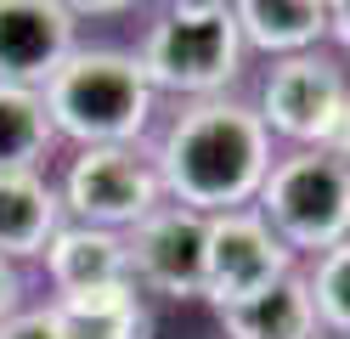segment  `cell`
<instances>
[{
	"instance_id": "cell-1",
	"label": "cell",
	"mask_w": 350,
	"mask_h": 339,
	"mask_svg": "<svg viewBox=\"0 0 350 339\" xmlns=\"http://www.w3.org/2000/svg\"><path fill=\"white\" fill-rule=\"evenodd\" d=\"M147 158L164 203H181L209 221V215L254 210L277 142L260 125L254 102L232 90V97H209V102H181V113L159 130Z\"/></svg>"
},
{
	"instance_id": "cell-2",
	"label": "cell",
	"mask_w": 350,
	"mask_h": 339,
	"mask_svg": "<svg viewBox=\"0 0 350 339\" xmlns=\"http://www.w3.org/2000/svg\"><path fill=\"white\" fill-rule=\"evenodd\" d=\"M40 102H46L57 142H74V153L142 147L159 113V97L147 90L136 51L124 45H74V57L46 79Z\"/></svg>"
},
{
	"instance_id": "cell-3",
	"label": "cell",
	"mask_w": 350,
	"mask_h": 339,
	"mask_svg": "<svg viewBox=\"0 0 350 339\" xmlns=\"http://www.w3.org/2000/svg\"><path fill=\"white\" fill-rule=\"evenodd\" d=\"M136 62L152 97H175V102L232 97L249 62L232 0H170V6H159L136 40Z\"/></svg>"
},
{
	"instance_id": "cell-4",
	"label": "cell",
	"mask_w": 350,
	"mask_h": 339,
	"mask_svg": "<svg viewBox=\"0 0 350 339\" xmlns=\"http://www.w3.org/2000/svg\"><path fill=\"white\" fill-rule=\"evenodd\" d=\"M254 215L294 260H317L350 238V164L327 158L322 147H277L260 181Z\"/></svg>"
},
{
	"instance_id": "cell-5",
	"label": "cell",
	"mask_w": 350,
	"mask_h": 339,
	"mask_svg": "<svg viewBox=\"0 0 350 339\" xmlns=\"http://www.w3.org/2000/svg\"><path fill=\"white\" fill-rule=\"evenodd\" d=\"M51 187H57V203H62V221L96 226V232H130L142 215H152L164 203L147 147L68 153V164H62V175Z\"/></svg>"
},
{
	"instance_id": "cell-6",
	"label": "cell",
	"mask_w": 350,
	"mask_h": 339,
	"mask_svg": "<svg viewBox=\"0 0 350 339\" xmlns=\"http://www.w3.org/2000/svg\"><path fill=\"white\" fill-rule=\"evenodd\" d=\"M345 102H350V68L334 51H305V57H282L266 68L254 113L271 130V142L322 147Z\"/></svg>"
},
{
	"instance_id": "cell-7",
	"label": "cell",
	"mask_w": 350,
	"mask_h": 339,
	"mask_svg": "<svg viewBox=\"0 0 350 339\" xmlns=\"http://www.w3.org/2000/svg\"><path fill=\"white\" fill-rule=\"evenodd\" d=\"M204 215L181 210V203H159L152 215H142L124 238V271L136 283L142 300H204Z\"/></svg>"
},
{
	"instance_id": "cell-8",
	"label": "cell",
	"mask_w": 350,
	"mask_h": 339,
	"mask_svg": "<svg viewBox=\"0 0 350 339\" xmlns=\"http://www.w3.org/2000/svg\"><path fill=\"white\" fill-rule=\"evenodd\" d=\"M288 271H299V260L271 238V226L254 210L209 215V226H204V305L209 311L254 300L271 283H282Z\"/></svg>"
},
{
	"instance_id": "cell-9",
	"label": "cell",
	"mask_w": 350,
	"mask_h": 339,
	"mask_svg": "<svg viewBox=\"0 0 350 339\" xmlns=\"http://www.w3.org/2000/svg\"><path fill=\"white\" fill-rule=\"evenodd\" d=\"M79 45L68 0H0V85L46 90Z\"/></svg>"
},
{
	"instance_id": "cell-10",
	"label": "cell",
	"mask_w": 350,
	"mask_h": 339,
	"mask_svg": "<svg viewBox=\"0 0 350 339\" xmlns=\"http://www.w3.org/2000/svg\"><path fill=\"white\" fill-rule=\"evenodd\" d=\"M40 260H46L51 300H85V294H102V288L130 283V271H124V238L119 232H96V226L62 221Z\"/></svg>"
},
{
	"instance_id": "cell-11",
	"label": "cell",
	"mask_w": 350,
	"mask_h": 339,
	"mask_svg": "<svg viewBox=\"0 0 350 339\" xmlns=\"http://www.w3.org/2000/svg\"><path fill=\"white\" fill-rule=\"evenodd\" d=\"M57 226H62V203L46 170H0V260L12 266L40 260Z\"/></svg>"
},
{
	"instance_id": "cell-12",
	"label": "cell",
	"mask_w": 350,
	"mask_h": 339,
	"mask_svg": "<svg viewBox=\"0 0 350 339\" xmlns=\"http://www.w3.org/2000/svg\"><path fill=\"white\" fill-rule=\"evenodd\" d=\"M232 17L243 51H260L271 62L322 51L327 40V0H232Z\"/></svg>"
},
{
	"instance_id": "cell-13",
	"label": "cell",
	"mask_w": 350,
	"mask_h": 339,
	"mask_svg": "<svg viewBox=\"0 0 350 339\" xmlns=\"http://www.w3.org/2000/svg\"><path fill=\"white\" fill-rule=\"evenodd\" d=\"M215 323H221L226 339H327L317 323L311 288H305V266L288 271L282 283H271L266 294H254V300L215 311Z\"/></svg>"
},
{
	"instance_id": "cell-14",
	"label": "cell",
	"mask_w": 350,
	"mask_h": 339,
	"mask_svg": "<svg viewBox=\"0 0 350 339\" xmlns=\"http://www.w3.org/2000/svg\"><path fill=\"white\" fill-rule=\"evenodd\" d=\"M62 339H159V311L142 300L136 283L85 294V300H46Z\"/></svg>"
},
{
	"instance_id": "cell-15",
	"label": "cell",
	"mask_w": 350,
	"mask_h": 339,
	"mask_svg": "<svg viewBox=\"0 0 350 339\" xmlns=\"http://www.w3.org/2000/svg\"><path fill=\"white\" fill-rule=\"evenodd\" d=\"M57 130L46 119L40 90L0 85V170H46Z\"/></svg>"
},
{
	"instance_id": "cell-16",
	"label": "cell",
	"mask_w": 350,
	"mask_h": 339,
	"mask_svg": "<svg viewBox=\"0 0 350 339\" xmlns=\"http://www.w3.org/2000/svg\"><path fill=\"white\" fill-rule=\"evenodd\" d=\"M305 288H311L322 334L327 339H350V238L305 266Z\"/></svg>"
},
{
	"instance_id": "cell-17",
	"label": "cell",
	"mask_w": 350,
	"mask_h": 339,
	"mask_svg": "<svg viewBox=\"0 0 350 339\" xmlns=\"http://www.w3.org/2000/svg\"><path fill=\"white\" fill-rule=\"evenodd\" d=\"M0 339H62V328H57L51 305H23L17 316L0 323Z\"/></svg>"
},
{
	"instance_id": "cell-18",
	"label": "cell",
	"mask_w": 350,
	"mask_h": 339,
	"mask_svg": "<svg viewBox=\"0 0 350 339\" xmlns=\"http://www.w3.org/2000/svg\"><path fill=\"white\" fill-rule=\"evenodd\" d=\"M17 311H23V271L12 260H0V323L17 316Z\"/></svg>"
},
{
	"instance_id": "cell-19",
	"label": "cell",
	"mask_w": 350,
	"mask_h": 339,
	"mask_svg": "<svg viewBox=\"0 0 350 339\" xmlns=\"http://www.w3.org/2000/svg\"><path fill=\"white\" fill-rule=\"evenodd\" d=\"M327 40L339 45V62L350 57V0H327Z\"/></svg>"
},
{
	"instance_id": "cell-20",
	"label": "cell",
	"mask_w": 350,
	"mask_h": 339,
	"mask_svg": "<svg viewBox=\"0 0 350 339\" xmlns=\"http://www.w3.org/2000/svg\"><path fill=\"white\" fill-rule=\"evenodd\" d=\"M322 153H327V158H339V164H350V102L339 108V119H334V130H327Z\"/></svg>"
}]
</instances>
